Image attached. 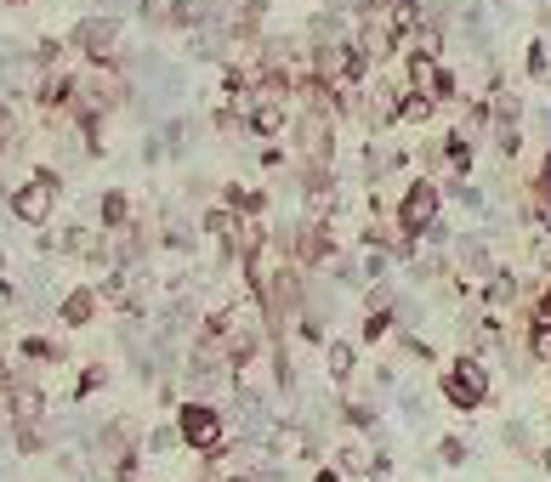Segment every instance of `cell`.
<instances>
[{
	"label": "cell",
	"mask_w": 551,
	"mask_h": 482,
	"mask_svg": "<svg viewBox=\"0 0 551 482\" xmlns=\"http://www.w3.org/2000/svg\"><path fill=\"white\" fill-rule=\"evenodd\" d=\"M404 91L427 97V103H449L455 97V74H449V63L438 52L415 46V52H404Z\"/></svg>",
	"instance_id": "obj_1"
},
{
	"label": "cell",
	"mask_w": 551,
	"mask_h": 482,
	"mask_svg": "<svg viewBox=\"0 0 551 482\" xmlns=\"http://www.w3.org/2000/svg\"><path fill=\"white\" fill-rule=\"evenodd\" d=\"M444 397H449V409H483L489 403V369H483L478 358H455L444 369Z\"/></svg>",
	"instance_id": "obj_2"
},
{
	"label": "cell",
	"mask_w": 551,
	"mask_h": 482,
	"mask_svg": "<svg viewBox=\"0 0 551 482\" xmlns=\"http://www.w3.org/2000/svg\"><path fill=\"white\" fill-rule=\"evenodd\" d=\"M438 210H444L438 182H409L404 205H398V227H404V233H427V227H438Z\"/></svg>",
	"instance_id": "obj_3"
},
{
	"label": "cell",
	"mask_w": 551,
	"mask_h": 482,
	"mask_svg": "<svg viewBox=\"0 0 551 482\" xmlns=\"http://www.w3.org/2000/svg\"><path fill=\"white\" fill-rule=\"evenodd\" d=\"M69 46H80L86 57H97V63H108V57L120 52V18H108V12H97V18H80L74 23Z\"/></svg>",
	"instance_id": "obj_4"
},
{
	"label": "cell",
	"mask_w": 551,
	"mask_h": 482,
	"mask_svg": "<svg viewBox=\"0 0 551 482\" xmlns=\"http://www.w3.org/2000/svg\"><path fill=\"white\" fill-rule=\"evenodd\" d=\"M177 426H182V437L194 448H216L222 443V414L211 409V403H188V409L177 414Z\"/></svg>",
	"instance_id": "obj_5"
},
{
	"label": "cell",
	"mask_w": 551,
	"mask_h": 482,
	"mask_svg": "<svg viewBox=\"0 0 551 482\" xmlns=\"http://www.w3.org/2000/svg\"><path fill=\"white\" fill-rule=\"evenodd\" d=\"M18 205V216L23 222H46V210H52V176H40V182H29V188L12 199Z\"/></svg>",
	"instance_id": "obj_6"
},
{
	"label": "cell",
	"mask_w": 551,
	"mask_h": 482,
	"mask_svg": "<svg viewBox=\"0 0 551 482\" xmlns=\"http://www.w3.org/2000/svg\"><path fill=\"white\" fill-rule=\"evenodd\" d=\"M432 108H438V103H427V97H415V91H404V103H398V120H404V125H421V120L432 114Z\"/></svg>",
	"instance_id": "obj_7"
},
{
	"label": "cell",
	"mask_w": 551,
	"mask_h": 482,
	"mask_svg": "<svg viewBox=\"0 0 551 482\" xmlns=\"http://www.w3.org/2000/svg\"><path fill=\"white\" fill-rule=\"evenodd\" d=\"M546 69H551V52H546V40H534V46H529V74L540 80Z\"/></svg>",
	"instance_id": "obj_8"
},
{
	"label": "cell",
	"mask_w": 551,
	"mask_h": 482,
	"mask_svg": "<svg viewBox=\"0 0 551 482\" xmlns=\"http://www.w3.org/2000/svg\"><path fill=\"white\" fill-rule=\"evenodd\" d=\"M534 358H540V363H551V324H534Z\"/></svg>",
	"instance_id": "obj_9"
},
{
	"label": "cell",
	"mask_w": 551,
	"mask_h": 482,
	"mask_svg": "<svg viewBox=\"0 0 551 482\" xmlns=\"http://www.w3.org/2000/svg\"><path fill=\"white\" fill-rule=\"evenodd\" d=\"M63 312H69V324H86L91 318V295H69V307Z\"/></svg>",
	"instance_id": "obj_10"
},
{
	"label": "cell",
	"mask_w": 551,
	"mask_h": 482,
	"mask_svg": "<svg viewBox=\"0 0 551 482\" xmlns=\"http://www.w3.org/2000/svg\"><path fill=\"white\" fill-rule=\"evenodd\" d=\"M330 369H336V375H347V369H353V346H347V341L330 346Z\"/></svg>",
	"instance_id": "obj_11"
},
{
	"label": "cell",
	"mask_w": 551,
	"mask_h": 482,
	"mask_svg": "<svg viewBox=\"0 0 551 482\" xmlns=\"http://www.w3.org/2000/svg\"><path fill=\"white\" fill-rule=\"evenodd\" d=\"M534 193H540V205H551V159L540 165V176H534Z\"/></svg>",
	"instance_id": "obj_12"
},
{
	"label": "cell",
	"mask_w": 551,
	"mask_h": 482,
	"mask_svg": "<svg viewBox=\"0 0 551 482\" xmlns=\"http://www.w3.org/2000/svg\"><path fill=\"white\" fill-rule=\"evenodd\" d=\"M534 324H551V295H540V318Z\"/></svg>",
	"instance_id": "obj_13"
},
{
	"label": "cell",
	"mask_w": 551,
	"mask_h": 482,
	"mask_svg": "<svg viewBox=\"0 0 551 482\" xmlns=\"http://www.w3.org/2000/svg\"><path fill=\"white\" fill-rule=\"evenodd\" d=\"M313 482H341V471H319V477H313Z\"/></svg>",
	"instance_id": "obj_14"
},
{
	"label": "cell",
	"mask_w": 551,
	"mask_h": 482,
	"mask_svg": "<svg viewBox=\"0 0 551 482\" xmlns=\"http://www.w3.org/2000/svg\"><path fill=\"white\" fill-rule=\"evenodd\" d=\"M546 471H551V448H546Z\"/></svg>",
	"instance_id": "obj_15"
},
{
	"label": "cell",
	"mask_w": 551,
	"mask_h": 482,
	"mask_svg": "<svg viewBox=\"0 0 551 482\" xmlns=\"http://www.w3.org/2000/svg\"><path fill=\"white\" fill-rule=\"evenodd\" d=\"M233 482H245V477H233Z\"/></svg>",
	"instance_id": "obj_16"
}]
</instances>
